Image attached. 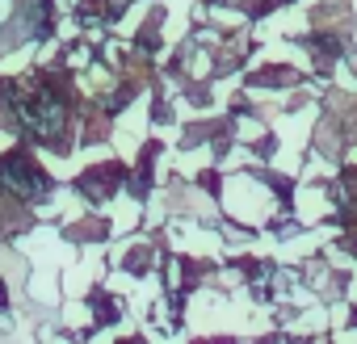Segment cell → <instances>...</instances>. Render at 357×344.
<instances>
[{"label":"cell","instance_id":"1","mask_svg":"<svg viewBox=\"0 0 357 344\" xmlns=\"http://www.w3.org/2000/svg\"><path fill=\"white\" fill-rule=\"evenodd\" d=\"M43 172H34V168H26L22 159H9V164H0V185H9V189H17V194H34L43 181Z\"/></svg>","mask_w":357,"mask_h":344}]
</instances>
